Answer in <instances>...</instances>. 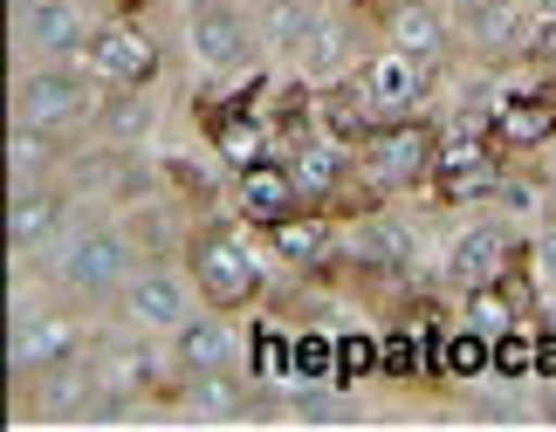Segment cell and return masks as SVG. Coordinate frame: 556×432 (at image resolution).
Here are the masks:
<instances>
[{
  "mask_svg": "<svg viewBox=\"0 0 556 432\" xmlns=\"http://www.w3.org/2000/svg\"><path fill=\"white\" fill-rule=\"evenodd\" d=\"M90 111V90H83L76 76H62V69H41L21 82V124H41V131H62L70 117Z\"/></svg>",
  "mask_w": 556,
  "mask_h": 432,
  "instance_id": "6da1fadb",
  "label": "cell"
},
{
  "mask_svg": "<svg viewBox=\"0 0 556 432\" xmlns=\"http://www.w3.org/2000/svg\"><path fill=\"white\" fill-rule=\"evenodd\" d=\"M192 275H200V289L213 302H248L254 289H262V275H254L248 247L233 241H200V254H192Z\"/></svg>",
  "mask_w": 556,
  "mask_h": 432,
  "instance_id": "7a4b0ae2",
  "label": "cell"
},
{
  "mask_svg": "<svg viewBox=\"0 0 556 432\" xmlns=\"http://www.w3.org/2000/svg\"><path fill=\"white\" fill-rule=\"evenodd\" d=\"M28 41L41 55H76L90 49V28H83L76 0H28Z\"/></svg>",
  "mask_w": 556,
  "mask_h": 432,
  "instance_id": "3957f363",
  "label": "cell"
},
{
  "mask_svg": "<svg viewBox=\"0 0 556 432\" xmlns=\"http://www.w3.org/2000/svg\"><path fill=\"white\" fill-rule=\"evenodd\" d=\"M192 55L206 62V69H233V62H248V28L233 8H206L192 14Z\"/></svg>",
  "mask_w": 556,
  "mask_h": 432,
  "instance_id": "277c9868",
  "label": "cell"
},
{
  "mask_svg": "<svg viewBox=\"0 0 556 432\" xmlns=\"http://www.w3.org/2000/svg\"><path fill=\"white\" fill-rule=\"evenodd\" d=\"M173 351L186 371H227V357H233V330L220 316H186L179 330H173Z\"/></svg>",
  "mask_w": 556,
  "mask_h": 432,
  "instance_id": "5b68a950",
  "label": "cell"
},
{
  "mask_svg": "<svg viewBox=\"0 0 556 432\" xmlns=\"http://www.w3.org/2000/svg\"><path fill=\"white\" fill-rule=\"evenodd\" d=\"M62 282L70 289H111L117 275H124V247L111 241V233H90V241H76L70 254H62Z\"/></svg>",
  "mask_w": 556,
  "mask_h": 432,
  "instance_id": "8992f818",
  "label": "cell"
},
{
  "mask_svg": "<svg viewBox=\"0 0 556 432\" xmlns=\"http://www.w3.org/2000/svg\"><path fill=\"white\" fill-rule=\"evenodd\" d=\"M90 62H97V76H111V82H144V76H152V49H144L131 28L90 35Z\"/></svg>",
  "mask_w": 556,
  "mask_h": 432,
  "instance_id": "52a82bcc",
  "label": "cell"
},
{
  "mask_svg": "<svg viewBox=\"0 0 556 432\" xmlns=\"http://www.w3.org/2000/svg\"><path fill=\"white\" fill-rule=\"evenodd\" d=\"M131 316L144 322V330H179V322H186V289L173 282V275H138Z\"/></svg>",
  "mask_w": 556,
  "mask_h": 432,
  "instance_id": "ba28073f",
  "label": "cell"
},
{
  "mask_svg": "<svg viewBox=\"0 0 556 432\" xmlns=\"http://www.w3.org/2000/svg\"><path fill=\"white\" fill-rule=\"evenodd\" d=\"M426 151H433V138H426L419 124H399L392 138H378V144H371V158H365V165L378 171V179H413V171L426 165Z\"/></svg>",
  "mask_w": 556,
  "mask_h": 432,
  "instance_id": "9c48e42d",
  "label": "cell"
},
{
  "mask_svg": "<svg viewBox=\"0 0 556 432\" xmlns=\"http://www.w3.org/2000/svg\"><path fill=\"white\" fill-rule=\"evenodd\" d=\"M241 206H248V220L275 227L289 213V171L282 165H248L241 171Z\"/></svg>",
  "mask_w": 556,
  "mask_h": 432,
  "instance_id": "30bf717a",
  "label": "cell"
},
{
  "mask_svg": "<svg viewBox=\"0 0 556 432\" xmlns=\"http://www.w3.org/2000/svg\"><path fill=\"white\" fill-rule=\"evenodd\" d=\"M446 275H460L467 289L495 282V275H502V233H495V227H475V233H467V241L454 247V262H446Z\"/></svg>",
  "mask_w": 556,
  "mask_h": 432,
  "instance_id": "8fae6325",
  "label": "cell"
},
{
  "mask_svg": "<svg viewBox=\"0 0 556 432\" xmlns=\"http://www.w3.org/2000/svg\"><path fill=\"white\" fill-rule=\"evenodd\" d=\"M392 49H405L413 62H426L440 49V14L426 8V0H405V8L392 14Z\"/></svg>",
  "mask_w": 556,
  "mask_h": 432,
  "instance_id": "7c38bea8",
  "label": "cell"
},
{
  "mask_svg": "<svg viewBox=\"0 0 556 432\" xmlns=\"http://www.w3.org/2000/svg\"><path fill=\"white\" fill-rule=\"evenodd\" d=\"M55 220H62V200H55V192H21V200L8 206V241L14 247H35Z\"/></svg>",
  "mask_w": 556,
  "mask_h": 432,
  "instance_id": "4fadbf2b",
  "label": "cell"
},
{
  "mask_svg": "<svg viewBox=\"0 0 556 432\" xmlns=\"http://www.w3.org/2000/svg\"><path fill=\"white\" fill-rule=\"evenodd\" d=\"M70 351H76V322L41 316V322H28V336L14 343V364H62Z\"/></svg>",
  "mask_w": 556,
  "mask_h": 432,
  "instance_id": "5bb4252c",
  "label": "cell"
},
{
  "mask_svg": "<svg viewBox=\"0 0 556 432\" xmlns=\"http://www.w3.org/2000/svg\"><path fill=\"white\" fill-rule=\"evenodd\" d=\"M556 131V97H516L502 111V138L508 144H543Z\"/></svg>",
  "mask_w": 556,
  "mask_h": 432,
  "instance_id": "9a60e30c",
  "label": "cell"
},
{
  "mask_svg": "<svg viewBox=\"0 0 556 432\" xmlns=\"http://www.w3.org/2000/svg\"><path fill=\"white\" fill-rule=\"evenodd\" d=\"M413 90H419V69H413V55H405V49L371 62V103H413Z\"/></svg>",
  "mask_w": 556,
  "mask_h": 432,
  "instance_id": "2e32d148",
  "label": "cell"
},
{
  "mask_svg": "<svg viewBox=\"0 0 556 432\" xmlns=\"http://www.w3.org/2000/svg\"><path fill=\"white\" fill-rule=\"evenodd\" d=\"M309 35H316V8H309V0H275V8H268V41H275V49H303Z\"/></svg>",
  "mask_w": 556,
  "mask_h": 432,
  "instance_id": "e0dca14e",
  "label": "cell"
},
{
  "mask_svg": "<svg viewBox=\"0 0 556 432\" xmlns=\"http://www.w3.org/2000/svg\"><path fill=\"white\" fill-rule=\"evenodd\" d=\"M268 233H275V254H282V262H316V254H324V241H330L324 220H289V213H282Z\"/></svg>",
  "mask_w": 556,
  "mask_h": 432,
  "instance_id": "ac0fdd59",
  "label": "cell"
},
{
  "mask_svg": "<svg viewBox=\"0 0 556 432\" xmlns=\"http://www.w3.org/2000/svg\"><path fill=\"white\" fill-rule=\"evenodd\" d=\"M8 171H14V179L49 171V131H41V124H14V131H8Z\"/></svg>",
  "mask_w": 556,
  "mask_h": 432,
  "instance_id": "d6986e66",
  "label": "cell"
},
{
  "mask_svg": "<svg viewBox=\"0 0 556 432\" xmlns=\"http://www.w3.org/2000/svg\"><path fill=\"white\" fill-rule=\"evenodd\" d=\"M220 151H227V158L241 165V171H248V165H262V131H254L248 117H227V124H220Z\"/></svg>",
  "mask_w": 556,
  "mask_h": 432,
  "instance_id": "ffe728a7",
  "label": "cell"
},
{
  "mask_svg": "<svg viewBox=\"0 0 556 432\" xmlns=\"http://www.w3.org/2000/svg\"><path fill=\"white\" fill-rule=\"evenodd\" d=\"M467 316H475V330L502 336V330H508V295H502L495 282H481V289H475V302H467Z\"/></svg>",
  "mask_w": 556,
  "mask_h": 432,
  "instance_id": "44dd1931",
  "label": "cell"
},
{
  "mask_svg": "<svg viewBox=\"0 0 556 432\" xmlns=\"http://www.w3.org/2000/svg\"><path fill=\"white\" fill-rule=\"evenodd\" d=\"M303 49H309V69L316 76H337V69H344V35H337L330 21H316V35L303 41Z\"/></svg>",
  "mask_w": 556,
  "mask_h": 432,
  "instance_id": "7402d4cb",
  "label": "cell"
},
{
  "mask_svg": "<svg viewBox=\"0 0 556 432\" xmlns=\"http://www.w3.org/2000/svg\"><path fill=\"white\" fill-rule=\"evenodd\" d=\"M103 124H111V138H144V131H152V111H144L138 97H111Z\"/></svg>",
  "mask_w": 556,
  "mask_h": 432,
  "instance_id": "603a6c76",
  "label": "cell"
},
{
  "mask_svg": "<svg viewBox=\"0 0 556 432\" xmlns=\"http://www.w3.org/2000/svg\"><path fill=\"white\" fill-rule=\"evenodd\" d=\"M357 254H371V262H405V233L399 227H365L357 233Z\"/></svg>",
  "mask_w": 556,
  "mask_h": 432,
  "instance_id": "cb8c5ba5",
  "label": "cell"
},
{
  "mask_svg": "<svg viewBox=\"0 0 556 432\" xmlns=\"http://www.w3.org/2000/svg\"><path fill=\"white\" fill-rule=\"evenodd\" d=\"M475 165H488V151H481L475 138H454V144H440V179H454V171H475Z\"/></svg>",
  "mask_w": 556,
  "mask_h": 432,
  "instance_id": "d4e9b609",
  "label": "cell"
},
{
  "mask_svg": "<svg viewBox=\"0 0 556 432\" xmlns=\"http://www.w3.org/2000/svg\"><path fill=\"white\" fill-rule=\"evenodd\" d=\"M76 405H83V378H55L41 392V412H76Z\"/></svg>",
  "mask_w": 556,
  "mask_h": 432,
  "instance_id": "484cf974",
  "label": "cell"
},
{
  "mask_svg": "<svg viewBox=\"0 0 556 432\" xmlns=\"http://www.w3.org/2000/svg\"><path fill=\"white\" fill-rule=\"evenodd\" d=\"M295 165H303V186H330L337 171H344V165L330 158V151H303V158H295Z\"/></svg>",
  "mask_w": 556,
  "mask_h": 432,
  "instance_id": "4316f807",
  "label": "cell"
},
{
  "mask_svg": "<svg viewBox=\"0 0 556 432\" xmlns=\"http://www.w3.org/2000/svg\"><path fill=\"white\" fill-rule=\"evenodd\" d=\"M495 200L516 213V220H529V213H536V192H529V186H502V179H495Z\"/></svg>",
  "mask_w": 556,
  "mask_h": 432,
  "instance_id": "83f0119b",
  "label": "cell"
},
{
  "mask_svg": "<svg viewBox=\"0 0 556 432\" xmlns=\"http://www.w3.org/2000/svg\"><path fill=\"white\" fill-rule=\"evenodd\" d=\"M481 35L488 41H508V35H516V14H508V8H488L481 14Z\"/></svg>",
  "mask_w": 556,
  "mask_h": 432,
  "instance_id": "f1b7e54d",
  "label": "cell"
},
{
  "mask_svg": "<svg viewBox=\"0 0 556 432\" xmlns=\"http://www.w3.org/2000/svg\"><path fill=\"white\" fill-rule=\"evenodd\" d=\"M303 419H316V425H337V419H344V398H303Z\"/></svg>",
  "mask_w": 556,
  "mask_h": 432,
  "instance_id": "f546056e",
  "label": "cell"
},
{
  "mask_svg": "<svg viewBox=\"0 0 556 432\" xmlns=\"http://www.w3.org/2000/svg\"><path fill=\"white\" fill-rule=\"evenodd\" d=\"M529 55H536V62H556V21H543V28L529 35Z\"/></svg>",
  "mask_w": 556,
  "mask_h": 432,
  "instance_id": "4dcf8cb0",
  "label": "cell"
},
{
  "mask_svg": "<svg viewBox=\"0 0 556 432\" xmlns=\"http://www.w3.org/2000/svg\"><path fill=\"white\" fill-rule=\"evenodd\" d=\"M536 268H543V282H556V233H543V247H536Z\"/></svg>",
  "mask_w": 556,
  "mask_h": 432,
  "instance_id": "1f68e13d",
  "label": "cell"
},
{
  "mask_svg": "<svg viewBox=\"0 0 556 432\" xmlns=\"http://www.w3.org/2000/svg\"><path fill=\"white\" fill-rule=\"evenodd\" d=\"M536 14H543V21H556V0H536Z\"/></svg>",
  "mask_w": 556,
  "mask_h": 432,
  "instance_id": "d6a6232c",
  "label": "cell"
},
{
  "mask_svg": "<svg viewBox=\"0 0 556 432\" xmlns=\"http://www.w3.org/2000/svg\"><path fill=\"white\" fill-rule=\"evenodd\" d=\"M549 322H556V302H549Z\"/></svg>",
  "mask_w": 556,
  "mask_h": 432,
  "instance_id": "836d02e7",
  "label": "cell"
}]
</instances>
